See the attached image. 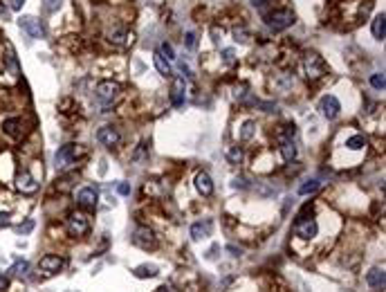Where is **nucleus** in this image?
I'll return each mask as SVG.
<instances>
[{
  "instance_id": "nucleus-1",
  "label": "nucleus",
  "mask_w": 386,
  "mask_h": 292,
  "mask_svg": "<svg viewBox=\"0 0 386 292\" xmlns=\"http://www.w3.org/2000/svg\"><path fill=\"white\" fill-rule=\"evenodd\" d=\"M83 155V146L81 144H65L56 151V169L68 171L70 166H74L79 162V158Z\"/></svg>"
},
{
  "instance_id": "nucleus-2",
  "label": "nucleus",
  "mask_w": 386,
  "mask_h": 292,
  "mask_svg": "<svg viewBox=\"0 0 386 292\" xmlns=\"http://www.w3.org/2000/svg\"><path fill=\"white\" fill-rule=\"evenodd\" d=\"M95 95H97V101H99L101 106L108 110V108H110L112 104L119 99V95H122V88H119V83H117V81H99V83H97Z\"/></svg>"
},
{
  "instance_id": "nucleus-3",
  "label": "nucleus",
  "mask_w": 386,
  "mask_h": 292,
  "mask_svg": "<svg viewBox=\"0 0 386 292\" xmlns=\"http://www.w3.org/2000/svg\"><path fill=\"white\" fill-rule=\"evenodd\" d=\"M303 68H306V77L310 81L321 79V77L328 72V65H326V61H323V58L319 56L317 52H308L306 54V58H303Z\"/></svg>"
},
{
  "instance_id": "nucleus-4",
  "label": "nucleus",
  "mask_w": 386,
  "mask_h": 292,
  "mask_svg": "<svg viewBox=\"0 0 386 292\" xmlns=\"http://www.w3.org/2000/svg\"><path fill=\"white\" fill-rule=\"evenodd\" d=\"M263 18L274 32H281V29H287L290 25H294V14L290 9H274L270 14H263Z\"/></svg>"
},
{
  "instance_id": "nucleus-5",
  "label": "nucleus",
  "mask_w": 386,
  "mask_h": 292,
  "mask_svg": "<svg viewBox=\"0 0 386 292\" xmlns=\"http://www.w3.org/2000/svg\"><path fill=\"white\" fill-rule=\"evenodd\" d=\"M68 232H70V236H85V234L90 232L88 216L81 212H72L68 216Z\"/></svg>"
},
{
  "instance_id": "nucleus-6",
  "label": "nucleus",
  "mask_w": 386,
  "mask_h": 292,
  "mask_svg": "<svg viewBox=\"0 0 386 292\" xmlns=\"http://www.w3.org/2000/svg\"><path fill=\"white\" fill-rule=\"evenodd\" d=\"M132 243L137 245V247H142V250H155L157 247V239H155L153 229H148V227L135 229L132 232Z\"/></svg>"
},
{
  "instance_id": "nucleus-7",
  "label": "nucleus",
  "mask_w": 386,
  "mask_h": 292,
  "mask_svg": "<svg viewBox=\"0 0 386 292\" xmlns=\"http://www.w3.org/2000/svg\"><path fill=\"white\" fill-rule=\"evenodd\" d=\"M18 27H21L25 34H29L32 38H43V36H45V25H43L38 18H34V16H21V18H18Z\"/></svg>"
},
{
  "instance_id": "nucleus-8",
  "label": "nucleus",
  "mask_w": 386,
  "mask_h": 292,
  "mask_svg": "<svg viewBox=\"0 0 386 292\" xmlns=\"http://www.w3.org/2000/svg\"><path fill=\"white\" fill-rule=\"evenodd\" d=\"M317 232H319V225H317V220H312V218H301V220H296L294 223V234L303 240L314 239Z\"/></svg>"
},
{
  "instance_id": "nucleus-9",
  "label": "nucleus",
  "mask_w": 386,
  "mask_h": 292,
  "mask_svg": "<svg viewBox=\"0 0 386 292\" xmlns=\"http://www.w3.org/2000/svg\"><path fill=\"white\" fill-rule=\"evenodd\" d=\"M319 110H321V115L326 119H337L339 110H341V104H339V99L335 95H326L319 101Z\"/></svg>"
},
{
  "instance_id": "nucleus-10",
  "label": "nucleus",
  "mask_w": 386,
  "mask_h": 292,
  "mask_svg": "<svg viewBox=\"0 0 386 292\" xmlns=\"http://www.w3.org/2000/svg\"><path fill=\"white\" fill-rule=\"evenodd\" d=\"M77 205H81V207H85V209H95L97 205H99V191H97V186H83V189H79V193H77Z\"/></svg>"
},
{
  "instance_id": "nucleus-11",
  "label": "nucleus",
  "mask_w": 386,
  "mask_h": 292,
  "mask_svg": "<svg viewBox=\"0 0 386 292\" xmlns=\"http://www.w3.org/2000/svg\"><path fill=\"white\" fill-rule=\"evenodd\" d=\"M119 139H122V135H119V131H117L115 126H103V128H99V133H97V142L108 146V149L117 146Z\"/></svg>"
},
{
  "instance_id": "nucleus-12",
  "label": "nucleus",
  "mask_w": 386,
  "mask_h": 292,
  "mask_svg": "<svg viewBox=\"0 0 386 292\" xmlns=\"http://www.w3.org/2000/svg\"><path fill=\"white\" fill-rule=\"evenodd\" d=\"M2 131H5V135H9V137L21 139L27 128H25V122H23L21 117H11V119H5V122H2Z\"/></svg>"
},
{
  "instance_id": "nucleus-13",
  "label": "nucleus",
  "mask_w": 386,
  "mask_h": 292,
  "mask_svg": "<svg viewBox=\"0 0 386 292\" xmlns=\"http://www.w3.org/2000/svg\"><path fill=\"white\" fill-rule=\"evenodd\" d=\"M63 265H65V261L61 259V256H54V254L43 256V259L38 261V267H41L43 272H48V274H56V272H61Z\"/></svg>"
},
{
  "instance_id": "nucleus-14",
  "label": "nucleus",
  "mask_w": 386,
  "mask_h": 292,
  "mask_svg": "<svg viewBox=\"0 0 386 292\" xmlns=\"http://www.w3.org/2000/svg\"><path fill=\"white\" fill-rule=\"evenodd\" d=\"M16 189L21 193H36L38 191V182L34 180L27 171H23V173H18V178H16Z\"/></svg>"
},
{
  "instance_id": "nucleus-15",
  "label": "nucleus",
  "mask_w": 386,
  "mask_h": 292,
  "mask_svg": "<svg viewBox=\"0 0 386 292\" xmlns=\"http://www.w3.org/2000/svg\"><path fill=\"white\" fill-rule=\"evenodd\" d=\"M184 92H186L184 77H175L173 88H171V101H173V106H182V104H184Z\"/></svg>"
},
{
  "instance_id": "nucleus-16",
  "label": "nucleus",
  "mask_w": 386,
  "mask_h": 292,
  "mask_svg": "<svg viewBox=\"0 0 386 292\" xmlns=\"http://www.w3.org/2000/svg\"><path fill=\"white\" fill-rule=\"evenodd\" d=\"M211 234V220H200V223L191 225V239L193 240H202Z\"/></svg>"
},
{
  "instance_id": "nucleus-17",
  "label": "nucleus",
  "mask_w": 386,
  "mask_h": 292,
  "mask_svg": "<svg viewBox=\"0 0 386 292\" xmlns=\"http://www.w3.org/2000/svg\"><path fill=\"white\" fill-rule=\"evenodd\" d=\"M196 189L202 193V196H211V193H213V182H211V178H209V173L200 171V173L196 175Z\"/></svg>"
},
{
  "instance_id": "nucleus-18",
  "label": "nucleus",
  "mask_w": 386,
  "mask_h": 292,
  "mask_svg": "<svg viewBox=\"0 0 386 292\" xmlns=\"http://www.w3.org/2000/svg\"><path fill=\"white\" fill-rule=\"evenodd\" d=\"M366 281L373 290H384V270L382 267H373V270L366 274Z\"/></svg>"
},
{
  "instance_id": "nucleus-19",
  "label": "nucleus",
  "mask_w": 386,
  "mask_h": 292,
  "mask_svg": "<svg viewBox=\"0 0 386 292\" xmlns=\"http://www.w3.org/2000/svg\"><path fill=\"white\" fill-rule=\"evenodd\" d=\"M373 36H375L377 41H384V36H386V16H384V11L373 18Z\"/></svg>"
},
{
  "instance_id": "nucleus-20",
  "label": "nucleus",
  "mask_w": 386,
  "mask_h": 292,
  "mask_svg": "<svg viewBox=\"0 0 386 292\" xmlns=\"http://www.w3.org/2000/svg\"><path fill=\"white\" fill-rule=\"evenodd\" d=\"M153 63H155V68H157V72L159 75H164V77H169L171 72H173V68H171V63L166 61L162 54H159V50L153 54Z\"/></svg>"
},
{
  "instance_id": "nucleus-21",
  "label": "nucleus",
  "mask_w": 386,
  "mask_h": 292,
  "mask_svg": "<svg viewBox=\"0 0 386 292\" xmlns=\"http://www.w3.org/2000/svg\"><path fill=\"white\" fill-rule=\"evenodd\" d=\"M108 41L115 45H126V43H132V34H128L126 29H115L108 34Z\"/></svg>"
},
{
  "instance_id": "nucleus-22",
  "label": "nucleus",
  "mask_w": 386,
  "mask_h": 292,
  "mask_svg": "<svg viewBox=\"0 0 386 292\" xmlns=\"http://www.w3.org/2000/svg\"><path fill=\"white\" fill-rule=\"evenodd\" d=\"M281 155H283L285 162H292V159L296 158V146L292 139H283V142H281Z\"/></svg>"
},
{
  "instance_id": "nucleus-23",
  "label": "nucleus",
  "mask_w": 386,
  "mask_h": 292,
  "mask_svg": "<svg viewBox=\"0 0 386 292\" xmlns=\"http://www.w3.org/2000/svg\"><path fill=\"white\" fill-rule=\"evenodd\" d=\"M132 274L137 276V279H153V276H157V267L155 265H139L132 270Z\"/></svg>"
},
{
  "instance_id": "nucleus-24",
  "label": "nucleus",
  "mask_w": 386,
  "mask_h": 292,
  "mask_svg": "<svg viewBox=\"0 0 386 292\" xmlns=\"http://www.w3.org/2000/svg\"><path fill=\"white\" fill-rule=\"evenodd\" d=\"M9 272H11L14 276H18V279H23V276L29 274V263H27V261H21V259H18L16 263H14V265L9 267Z\"/></svg>"
},
{
  "instance_id": "nucleus-25",
  "label": "nucleus",
  "mask_w": 386,
  "mask_h": 292,
  "mask_svg": "<svg viewBox=\"0 0 386 292\" xmlns=\"http://www.w3.org/2000/svg\"><path fill=\"white\" fill-rule=\"evenodd\" d=\"M346 146H348L350 151H360L366 146V137L364 135H353L350 139H346Z\"/></svg>"
},
{
  "instance_id": "nucleus-26",
  "label": "nucleus",
  "mask_w": 386,
  "mask_h": 292,
  "mask_svg": "<svg viewBox=\"0 0 386 292\" xmlns=\"http://www.w3.org/2000/svg\"><path fill=\"white\" fill-rule=\"evenodd\" d=\"M319 186H321V182H319V180H308L306 185H301V189H299V193H301V196H308V193H314V191H319Z\"/></svg>"
},
{
  "instance_id": "nucleus-27",
  "label": "nucleus",
  "mask_w": 386,
  "mask_h": 292,
  "mask_svg": "<svg viewBox=\"0 0 386 292\" xmlns=\"http://www.w3.org/2000/svg\"><path fill=\"white\" fill-rule=\"evenodd\" d=\"M146 158H148V146L146 144H139V149L135 151V155H132V162H135V164H144Z\"/></svg>"
},
{
  "instance_id": "nucleus-28",
  "label": "nucleus",
  "mask_w": 386,
  "mask_h": 292,
  "mask_svg": "<svg viewBox=\"0 0 386 292\" xmlns=\"http://www.w3.org/2000/svg\"><path fill=\"white\" fill-rule=\"evenodd\" d=\"M370 85L375 88V90H384L386 88V79L382 72H375V75H370Z\"/></svg>"
},
{
  "instance_id": "nucleus-29",
  "label": "nucleus",
  "mask_w": 386,
  "mask_h": 292,
  "mask_svg": "<svg viewBox=\"0 0 386 292\" xmlns=\"http://www.w3.org/2000/svg\"><path fill=\"white\" fill-rule=\"evenodd\" d=\"M159 54H162V56H164L166 61H173V58H175L173 45H171V43H162V45H159Z\"/></svg>"
},
{
  "instance_id": "nucleus-30",
  "label": "nucleus",
  "mask_w": 386,
  "mask_h": 292,
  "mask_svg": "<svg viewBox=\"0 0 386 292\" xmlns=\"http://www.w3.org/2000/svg\"><path fill=\"white\" fill-rule=\"evenodd\" d=\"M254 131H256V124H254V122H245V124H243V133H240V137H243L245 142H247V139H252Z\"/></svg>"
},
{
  "instance_id": "nucleus-31",
  "label": "nucleus",
  "mask_w": 386,
  "mask_h": 292,
  "mask_svg": "<svg viewBox=\"0 0 386 292\" xmlns=\"http://www.w3.org/2000/svg\"><path fill=\"white\" fill-rule=\"evenodd\" d=\"M61 7V0H43V11L45 14H54Z\"/></svg>"
},
{
  "instance_id": "nucleus-32",
  "label": "nucleus",
  "mask_w": 386,
  "mask_h": 292,
  "mask_svg": "<svg viewBox=\"0 0 386 292\" xmlns=\"http://www.w3.org/2000/svg\"><path fill=\"white\" fill-rule=\"evenodd\" d=\"M222 61H225L227 65H232L233 61H236V52H233L232 48H225L222 50Z\"/></svg>"
},
{
  "instance_id": "nucleus-33",
  "label": "nucleus",
  "mask_w": 386,
  "mask_h": 292,
  "mask_svg": "<svg viewBox=\"0 0 386 292\" xmlns=\"http://www.w3.org/2000/svg\"><path fill=\"white\" fill-rule=\"evenodd\" d=\"M32 229H34V220H32V218H29V220H25V223H21V225H18V227H16V232H18V234H29V232H32Z\"/></svg>"
},
{
  "instance_id": "nucleus-34",
  "label": "nucleus",
  "mask_w": 386,
  "mask_h": 292,
  "mask_svg": "<svg viewBox=\"0 0 386 292\" xmlns=\"http://www.w3.org/2000/svg\"><path fill=\"white\" fill-rule=\"evenodd\" d=\"M184 43H186V48H189V50H193V48H196V34H193V32H186Z\"/></svg>"
},
{
  "instance_id": "nucleus-35",
  "label": "nucleus",
  "mask_w": 386,
  "mask_h": 292,
  "mask_svg": "<svg viewBox=\"0 0 386 292\" xmlns=\"http://www.w3.org/2000/svg\"><path fill=\"white\" fill-rule=\"evenodd\" d=\"M312 212H314V207L312 205H306V207L301 209V213L296 216V220H301V218H308V216H312Z\"/></svg>"
},
{
  "instance_id": "nucleus-36",
  "label": "nucleus",
  "mask_w": 386,
  "mask_h": 292,
  "mask_svg": "<svg viewBox=\"0 0 386 292\" xmlns=\"http://www.w3.org/2000/svg\"><path fill=\"white\" fill-rule=\"evenodd\" d=\"M117 191L122 193V196H130V185H126V182H119V185H117Z\"/></svg>"
},
{
  "instance_id": "nucleus-37",
  "label": "nucleus",
  "mask_w": 386,
  "mask_h": 292,
  "mask_svg": "<svg viewBox=\"0 0 386 292\" xmlns=\"http://www.w3.org/2000/svg\"><path fill=\"white\" fill-rule=\"evenodd\" d=\"M9 213H7V212H0V229H2V227H7V225H9L11 223V220H9Z\"/></svg>"
},
{
  "instance_id": "nucleus-38",
  "label": "nucleus",
  "mask_w": 386,
  "mask_h": 292,
  "mask_svg": "<svg viewBox=\"0 0 386 292\" xmlns=\"http://www.w3.org/2000/svg\"><path fill=\"white\" fill-rule=\"evenodd\" d=\"M229 158H232L233 162H236V159H240V158H243V151H240L238 146H233V149L229 151Z\"/></svg>"
},
{
  "instance_id": "nucleus-39",
  "label": "nucleus",
  "mask_w": 386,
  "mask_h": 292,
  "mask_svg": "<svg viewBox=\"0 0 386 292\" xmlns=\"http://www.w3.org/2000/svg\"><path fill=\"white\" fill-rule=\"evenodd\" d=\"M233 36H236V41H240V43L247 41V32H245L243 27H240V29H236V32H233Z\"/></svg>"
},
{
  "instance_id": "nucleus-40",
  "label": "nucleus",
  "mask_w": 386,
  "mask_h": 292,
  "mask_svg": "<svg viewBox=\"0 0 386 292\" xmlns=\"http://www.w3.org/2000/svg\"><path fill=\"white\" fill-rule=\"evenodd\" d=\"M7 288H9V279L5 274H0V292H5Z\"/></svg>"
},
{
  "instance_id": "nucleus-41",
  "label": "nucleus",
  "mask_w": 386,
  "mask_h": 292,
  "mask_svg": "<svg viewBox=\"0 0 386 292\" xmlns=\"http://www.w3.org/2000/svg\"><path fill=\"white\" fill-rule=\"evenodd\" d=\"M23 5H25V0H9V7H11L14 11H18Z\"/></svg>"
},
{
  "instance_id": "nucleus-42",
  "label": "nucleus",
  "mask_w": 386,
  "mask_h": 292,
  "mask_svg": "<svg viewBox=\"0 0 386 292\" xmlns=\"http://www.w3.org/2000/svg\"><path fill=\"white\" fill-rule=\"evenodd\" d=\"M227 250L232 252V256H240V254H243V250H240V247H236V245H227Z\"/></svg>"
},
{
  "instance_id": "nucleus-43",
  "label": "nucleus",
  "mask_w": 386,
  "mask_h": 292,
  "mask_svg": "<svg viewBox=\"0 0 386 292\" xmlns=\"http://www.w3.org/2000/svg\"><path fill=\"white\" fill-rule=\"evenodd\" d=\"M233 186H236V189H238V186H240V189H243V186H247V185H245V180H243V178H236V180H233Z\"/></svg>"
},
{
  "instance_id": "nucleus-44",
  "label": "nucleus",
  "mask_w": 386,
  "mask_h": 292,
  "mask_svg": "<svg viewBox=\"0 0 386 292\" xmlns=\"http://www.w3.org/2000/svg\"><path fill=\"white\" fill-rule=\"evenodd\" d=\"M252 5L258 7V9H263V7H265V0H252Z\"/></svg>"
},
{
  "instance_id": "nucleus-45",
  "label": "nucleus",
  "mask_w": 386,
  "mask_h": 292,
  "mask_svg": "<svg viewBox=\"0 0 386 292\" xmlns=\"http://www.w3.org/2000/svg\"><path fill=\"white\" fill-rule=\"evenodd\" d=\"M180 70H182V72H184V77H191V70H189V65H184V63H182V65H180Z\"/></svg>"
},
{
  "instance_id": "nucleus-46",
  "label": "nucleus",
  "mask_w": 386,
  "mask_h": 292,
  "mask_svg": "<svg viewBox=\"0 0 386 292\" xmlns=\"http://www.w3.org/2000/svg\"><path fill=\"white\" fill-rule=\"evenodd\" d=\"M0 16H5V18H7V7H5V2H0Z\"/></svg>"
}]
</instances>
